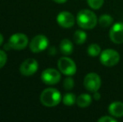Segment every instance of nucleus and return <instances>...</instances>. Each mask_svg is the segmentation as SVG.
I'll use <instances>...</instances> for the list:
<instances>
[{
    "label": "nucleus",
    "instance_id": "obj_1",
    "mask_svg": "<svg viewBox=\"0 0 123 122\" xmlns=\"http://www.w3.org/2000/svg\"><path fill=\"white\" fill-rule=\"evenodd\" d=\"M76 23L82 29H93L98 23V18L93 11L82 9L76 15Z\"/></svg>",
    "mask_w": 123,
    "mask_h": 122
},
{
    "label": "nucleus",
    "instance_id": "obj_2",
    "mask_svg": "<svg viewBox=\"0 0 123 122\" xmlns=\"http://www.w3.org/2000/svg\"><path fill=\"white\" fill-rule=\"evenodd\" d=\"M62 96L60 92L55 88H47L40 94V102L47 107H54L61 102Z\"/></svg>",
    "mask_w": 123,
    "mask_h": 122
},
{
    "label": "nucleus",
    "instance_id": "obj_3",
    "mask_svg": "<svg viewBox=\"0 0 123 122\" xmlns=\"http://www.w3.org/2000/svg\"><path fill=\"white\" fill-rule=\"evenodd\" d=\"M121 59L120 54L112 49H106L101 51L100 54V61L101 64L106 67H113L119 63Z\"/></svg>",
    "mask_w": 123,
    "mask_h": 122
},
{
    "label": "nucleus",
    "instance_id": "obj_4",
    "mask_svg": "<svg viewBox=\"0 0 123 122\" xmlns=\"http://www.w3.org/2000/svg\"><path fill=\"white\" fill-rule=\"evenodd\" d=\"M58 68L60 73L66 76H72L77 71V66L74 60L67 56L61 57L58 60Z\"/></svg>",
    "mask_w": 123,
    "mask_h": 122
},
{
    "label": "nucleus",
    "instance_id": "obj_5",
    "mask_svg": "<svg viewBox=\"0 0 123 122\" xmlns=\"http://www.w3.org/2000/svg\"><path fill=\"white\" fill-rule=\"evenodd\" d=\"M84 86L88 91L96 92L99 91L101 86V79L96 73H89L84 78Z\"/></svg>",
    "mask_w": 123,
    "mask_h": 122
},
{
    "label": "nucleus",
    "instance_id": "obj_6",
    "mask_svg": "<svg viewBox=\"0 0 123 122\" xmlns=\"http://www.w3.org/2000/svg\"><path fill=\"white\" fill-rule=\"evenodd\" d=\"M49 46V39L45 35L38 34L29 43V49L33 53H40Z\"/></svg>",
    "mask_w": 123,
    "mask_h": 122
},
{
    "label": "nucleus",
    "instance_id": "obj_7",
    "mask_svg": "<svg viewBox=\"0 0 123 122\" xmlns=\"http://www.w3.org/2000/svg\"><path fill=\"white\" fill-rule=\"evenodd\" d=\"M41 80L46 85H56L61 80L60 71H59V70L53 68L46 69L41 74Z\"/></svg>",
    "mask_w": 123,
    "mask_h": 122
},
{
    "label": "nucleus",
    "instance_id": "obj_8",
    "mask_svg": "<svg viewBox=\"0 0 123 122\" xmlns=\"http://www.w3.org/2000/svg\"><path fill=\"white\" fill-rule=\"evenodd\" d=\"M10 46L13 49L15 50H22L25 49L29 44V39L27 35L22 33H16L13 34L8 39Z\"/></svg>",
    "mask_w": 123,
    "mask_h": 122
},
{
    "label": "nucleus",
    "instance_id": "obj_9",
    "mask_svg": "<svg viewBox=\"0 0 123 122\" xmlns=\"http://www.w3.org/2000/svg\"><path fill=\"white\" fill-rule=\"evenodd\" d=\"M56 21L60 27L64 29H70L74 25L76 18L68 11H62L57 15Z\"/></svg>",
    "mask_w": 123,
    "mask_h": 122
},
{
    "label": "nucleus",
    "instance_id": "obj_10",
    "mask_svg": "<svg viewBox=\"0 0 123 122\" xmlns=\"http://www.w3.org/2000/svg\"><path fill=\"white\" fill-rule=\"evenodd\" d=\"M109 37L114 44H123V23H114L109 31Z\"/></svg>",
    "mask_w": 123,
    "mask_h": 122
},
{
    "label": "nucleus",
    "instance_id": "obj_11",
    "mask_svg": "<svg viewBox=\"0 0 123 122\" xmlns=\"http://www.w3.org/2000/svg\"><path fill=\"white\" fill-rule=\"evenodd\" d=\"M39 68V64L36 59H27L20 65V73L25 76H31L35 74Z\"/></svg>",
    "mask_w": 123,
    "mask_h": 122
},
{
    "label": "nucleus",
    "instance_id": "obj_12",
    "mask_svg": "<svg viewBox=\"0 0 123 122\" xmlns=\"http://www.w3.org/2000/svg\"><path fill=\"white\" fill-rule=\"evenodd\" d=\"M108 111L111 116L115 118L123 117V103L121 101H114L108 106Z\"/></svg>",
    "mask_w": 123,
    "mask_h": 122
},
{
    "label": "nucleus",
    "instance_id": "obj_13",
    "mask_svg": "<svg viewBox=\"0 0 123 122\" xmlns=\"http://www.w3.org/2000/svg\"><path fill=\"white\" fill-rule=\"evenodd\" d=\"M93 97L89 94H81L76 98V105L80 108H86L92 103Z\"/></svg>",
    "mask_w": 123,
    "mask_h": 122
},
{
    "label": "nucleus",
    "instance_id": "obj_14",
    "mask_svg": "<svg viewBox=\"0 0 123 122\" xmlns=\"http://www.w3.org/2000/svg\"><path fill=\"white\" fill-rule=\"evenodd\" d=\"M60 50L64 55H70L74 50L73 43L68 39H64L60 44Z\"/></svg>",
    "mask_w": 123,
    "mask_h": 122
},
{
    "label": "nucleus",
    "instance_id": "obj_15",
    "mask_svg": "<svg viewBox=\"0 0 123 122\" xmlns=\"http://www.w3.org/2000/svg\"><path fill=\"white\" fill-rule=\"evenodd\" d=\"M114 23V18L110 14H102L98 18V23L102 28H109Z\"/></svg>",
    "mask_w": 123,
    "mask_h": 122
},
{
    "label": "nucleus",
    "instance_id": "obj_16",
    "mask_svg": "<svg viewBox=\"0 0 123 122\" xmlns=\"http://www.w3.org/2000/svg\"><path fill=\"white\" fill-rule=\"evenodd\" d=\"M86 39H87V35L84 30L78 29L74 32L73 39L76 44H83L86 41Z\"/></svg>",
    "mask_w": 123,
    "mask_h": 122
},
{
    "label": "nucleus",
    "instance_id": "obj_17",
    "mask_svg": "<svg viewBox=\"0 0 123 122\" xmlns=\"http://www.w3.org/2000/svg\"><path fill=\"white\" fill-rule=\"evenodd\" d=\"M101 53V48L97 44H91L87 48V54L91 57H97L100 56Z\"/></svg>",
    "mask_w": 123,
    "mask_h": 122
},
{
    "label": "nucleus",
    "instance_id": "obj_18",
    "mask_svg": "<svg viewBox=\"0 0 123 122\" xmlns=\"http://www.w3.org/2000/svg\"><path fill=\"white\" fill-rule=\"evenodd\" d=\"M76 96L73 93H66L65 95L62 97V102L65 105L71 106L76 103Z\"/></svg>",
    "mask_w": 123,
    "mask_h": 122
},
{
    "label": "nucleus",
    "instance_id": "obj_19",
    "mask_svg": "<svg viewBox=\"0 0 123 122\" xmlns=\"http://www.w3.org/2000/svg\"><path fill=\"white\" fill-rule=\"evenodd\" d=\"M87 4L92 9L98 10L103 6L104 0H87Z\"/></svg>",
    "mask_w": 123,
    "mask_h": 122
},
{
    "label": "nucleus",
    "instance_id": "obj_20",
    "mask_svg": "<svg viewBox=\"0 0 123 122\" xmlns=\"http://www.w3.org/2000/svg\"><path fill=\"white\" fill-rule=\"evenodd\" d=\"M74 86V80L71 76H67L63 82V87L66 90H71Z\"/></svg>",
    "mask_w": 123,
    "mask_h": 122
},
{
    "label": "nucleus",
    "instance_id": "obj_21",
    "mask_svg": "<svg viewBox=\"0 0 123 122\" xmlns=\"http://www.w3.org/2000/svg\"><path fill=\"white\" fill-rule=\"evenodd\" d=\"M7 59H8V57H7V54L5 53V51L0 49V69H2L6 64Z\"/></svg>",
    "mask_w": 123,
    "mask_h": 122
},
{
    "label": "nucleus",
    "instance_id": "obj_22",
    "mask_svg": "<svg viewBox=\"0 0 123 122\" xmlns=\"http://www.w3.org/2000/svg\"><path fill=\"white\" fill-rule=\"evenodd\" d=\"M98 122H117V118L113 117L112 116H105L99 118Z\"/></svg>",
    "mask_w": 123,
    "mask_h": 122
},
{
    "label": "nucleus",
    "instance_id": "obj_23",
    "mask_svg": "<svg viewBox=\"0 0 123 122\" xmlns=\"http://www.w3.org/2000/svg\"><path fill=\"white\" fill-rule=\"evenodd\" d=\"M100 98H101V95H100V94L99 93V91L94 92V94H93V99H96V100H100Z\"/></svg>",
    "mask_w": 123,
    "mask_h": 122
},
{
    "label": "nucleus",
    "instance_id": "obj_24",
    "mask_svg": "<svg viewBox=\"0 0 123 122\" xmlns=\"http://www.w3.org/2000/svg\"><path fill=\"white\" fill-rule=\"evenodd\" d=\"M3 48H4V49H5V50H9V49H12V48H11V46H10V44H9V43H7V44H5V45H4V47H3Z\"/></svg>",
    "mask_w": 123,
    "mask_h": 122
},
{
    "label": "nucleus",
    "instance_id": "obj_25",
    "mask_svg": "<svg viewBox=\"0 0 123 122\" xmlns=\"http://www.w3.org/2000/svg\"><path fill=\"white\" fill-rule=\"evenodd\" d=\"M53 1L57 3H65L67 2V0H53Z\"/></svg>",
    "mask_w": 123,
    "mask_h": 122
},
{
    "label": "nucleus",
    "instance_id": "obj_26",
    "mask_svg": "<svg viewBox=\"0 0 123 122\" xmlns=\"http://www.w3.org/2000/svg\"><path fill=\"white\" fill-rule=\"evenodd\" d=\"M3 36L2 35V34H0V45L3 44Z\"/></svg>",
    "mask_w": 123,
    "mask_h": 122
}]
</instances>
